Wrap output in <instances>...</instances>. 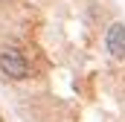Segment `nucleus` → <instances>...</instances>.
<instances>
[{"instance_id":"obj_1","label":"nucleus","mask_w":125,"mask_h":122,"mask_svg":"<svg viewBox=\"0 0 125 122\" xmlns=\"http://www.w3.org/2000/svg\"><path fill=\"white\" fill-rule=\"evenodd\" d=\"M0 70H3V76H9L15 81H23L29 76V64H26L23 52L18 47H3L0 50Z\"/></svg>"},{"instance_id":"obj_2","label":"nucleus","mask_w":125,"mask_h":122,"mask_svg":"<svg viewBox=\"0 0 125 122\" xmlns=\"http://www.w3.org/2000/svg\"><path fill=\"white\" fill-rule=\"evenodd\" d=\"M105 47H108L111 58H116V61L125 58V23L122 20H114L108 26V32H105Z\"/></svg>"}]
</instances>
